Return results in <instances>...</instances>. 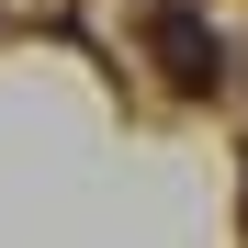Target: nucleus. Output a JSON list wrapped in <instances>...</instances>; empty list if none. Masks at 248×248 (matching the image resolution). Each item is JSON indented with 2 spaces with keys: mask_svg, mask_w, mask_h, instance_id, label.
<instances>
[{
  "mask_svg": "<svg viewBox=\"0 0 248 248\" xmlns=\"http://www.w3.org/2000/svg\"><path fill=\"white\" fill-rule=\"evenodd\" d=\"M147 46H158V68H170L181 91H215V79H226V34L192 12V0H158V12H147Z\"/></svg>",
  "mask_w": 248,
  "mask_h": 248,
  "instance_id": "nucleus-1",
  "label": "nucleus"
}]
</instances>
